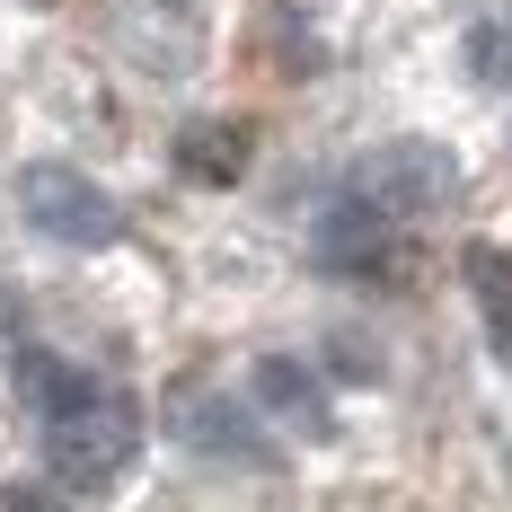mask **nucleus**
<instances>
[{
	"instance_id": "obj_3",
	"label": "nucleus",
	"mask_w": 512,
	"mask_h": 512,
	"mask_svg": "<svg viewBox=\"0 0 512 512\" xmlns=\"http://www.w3.org/2000/svg\"><path fill=\"white\" fill-rule=\"evenodd\" d=\"M168 424H177V442H186V451H204V460H230V468L274 460V451H265V433H256V407H239L230 389H177Z\"/></svg>"
},
{
	"instance_id": "obj_9",
	"label": "nucleus",
	"mask_w": 512,
	"mask_h": 512,
	"mask_svg": "<svg viewBox=\"0 0 512 512\" xmlns=\"http://www.w3.org/2000/svg\"><path fill=\"white\" fill-rule=\"evenodd\" d=\"M468 71L495 80V89L512 80V36H504V27H468Z\"/></svg>"
},
{
	"instance_id": "obj_5",
	"label": "nucleus",
	"mask_w": 512,
	"mask_h": 512,
	"mask_svg": "<svg viewBox=\"0 0 512 512\" xmlns=\"http://www.w3.org/2000/svg\"><path fill=\"white\" fill-rule=\"evenodd\" d=\"M27 212L45 221L53 239H71V248H106L115 239V204H106L89 177H71V168H36L27 177Z\"/></svg>"
},
{
	"instance_id": "obj_1",
	"label": "nucleus",
	"mask_w": 512,
	"mask_h": 512,
	"mask_svg": "<svg viewBox=\"0 0 512 512\" xmlns=\"http://www.w3.org/2000/svg\"><path fill=\"white\" fill-rule=\"evenodd\" d=\"M18 380H27V415L45 424L53 477L62 486H89V495L124 486V468L142 451V415L124 407V389H106L98 371H80V362H62V354H27Z\"/></svg>"
},
{
	"instance_id": "obj_8",
	"label": "nucleus",
	"mask_w": 512,
	"mask_h": 512,
	"mask_svg": "<svg viewBox=\"0 0 512 512\" xmlns=\"http://www.w3.org/2000/svg\"><path fill=\"white\" fill-rule=\"evenodd\" d=\"M239 159H248V133H239V124H195V133L177 142V168H195L204 186H230Z\"/></svg>"
},
{
	"instance_id": "obj_6",
	"label": "nucleus",
	"mask_w": 512,
	"mask_h": 512,
	"mask_svg": "<svg viewBox=\"0 0 512 512\" xmlns=\"http://www.w3.org/2000/svg\"><path fill=\"white\" fill-rule=\"evenodd\" d=\"M256 407L274 415V424H292V433H327V389H318V371L292 354H265L256 362Z\"/></svg>"
},
{
	"instance_id": "obj_7",
	"label": "nucleus",
	"mask_w": 512,
	"mask_h": 512,
	"mask_svg": "<svg viewBox=\"0 0 512 512\" xmlns=\"http://www.w3.org/2000/svg\"><path fill=\"white\" fill-rule=\"evenodd\" d=\"M460 274H468V301H477V318H486V336H495V354L512 362V256L477 239V248L460 256Z\"/></svg>"
},
{
	"instance_id": "obj_4",
	"label": "nucleus",
	"mask_w": 512,
	"mask_h": 512,
	"mask_svg": "<svg viewBox=\"0 0 512 512\" xmlns=\"http://www.w3.org/2000/svg\"><path fill=\"white\" fill-rule=\"evenodd\" d=\"M389 248H398V221H380L354 186L318 212V265H327V274H354V283H371V274L389 265Z\"/></svg>"
},
{
	"instance_id": "obj_2",
	"label": "nucleus",
	"mask_w": 512,
	"mask_h": 512,
	"mask_svg": "<svg viewBox=\"0 0 512 512\" xmlns=\"http://www.w3.org/2000/svg\"><path fill=\"white\" fill-rule=\"evenodd\" d=\"M345 186H354L380 221H398V230H407V221L451 212V195H460V159L442 151V142H380Z\"/></svg>"
},
{
	"instance_id": "obj_10",
	"label": "nucleus",
	"mask_w": 512,
	"mask_h": 512,
	"mask_svg": "<svg viewBox=\"0 0 512 512\" xmlns=\"http://www.w3.org/2000/svg\"><path fill=\"white\" fill-rule=\"evenodd\" d=\"M0 512H53L45 495H27V486H18V495H0Z\"/></svg>"
}]
</instances>
